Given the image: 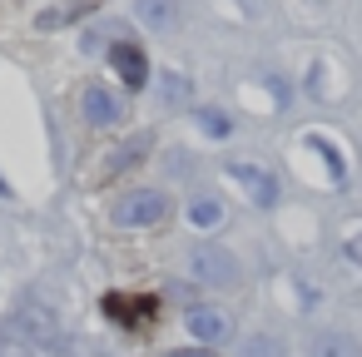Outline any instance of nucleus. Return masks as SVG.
Listing matches in <instances>:
<instances>
[{
	"label": "nucleus",
	"mask_w": 362,
	"mask_h": 357,
	"mask_svg": "<svg viewBox=\"0 0 362 357\" xmlns=\"http://www.w3.org/2000/svg\"><path fill=\"white\" fill-rule=\"evenodd\" d=\"M189 273L209 288H233L238 283V258L223 248V243H199L189 253Z\"/></svg>",
	"instance_id": "1"
},
{
	"label": "nucleus",
	"mask_w": 362,
	"mask_h": 357,
	"mask_svg": "<svg viewBox=\"0 0 362 357\" xmlns=\"http://www.w3.org/2000/svg\"><path fill=\"white\" fill-rule=\"evenodd\" d=\"M169 213V199L159 194V189H134V194H124L119 204H115V223L119 228H149V223H159Z\"/></svg>",
	"instance_id": "2"
},
{
	"label": "nucleus",
	"mask_w": 362,
	"mask_h": 357,
	"mask_svg": "<svg viewBox=\"0 0 362 357\" xmlns=\"http://www.w3.org/2000/svg\"><path fill=\"white\" fill-rule=\"evenodd\" d=\"M228 179L248 194V204H258V209H268L273 199H278V179L268 174V169H258V164H228Z\"/></svg>",
	"instance_id": "3"
},
{
	"label": "nucleus",
	"mask_w": 362,
	"mask_h": 357,
	"mask_svg": "<svg viewBox=\"0 0 362 357\" xmlns=\"http://www.w3.org/2000/svg\"><path fill=\"white\" fill-rule=\"evenodd\" d=\"M184 322H189V332H194L204 347H209V342H223V337L233 332L228 312H223V308H214V303H199V308H189V317H184Z\"/></svg>",
	"instance_id": "4"
},
{
	"label": "nucleus",
	"mask_w": 362,
	"mask_h": 357,
	"mask_svg": "<svg viewBox=\"0 0 362 357\" xmlns=\"http://www.w3.org/2000/svg\"><path fill=\"white\" fill-rule=\"evenodd\" d=\"M110 60H115V70H119V80H124L129 90H144V85H149V60H144V50H139V45L119 40V45L110 50Z\"/></svg>",
	"instance_id": "5"
},
{
	"label": "nucleus",
	"mask_w": 362,
	"mask_h": 357,
	"mask_svg": "<svg viewBox=\"0 0 362 357\" xmlns=\"http://www.w3.org/2000/svg\"><path fill=\"white\" fill-rule=\"evenodd\" d=\"M80 105H85V119H90V124H119V119H124V105H119V95H110L105 85H90Z\"/></svg>",
	"instance_id": "6"
},
{
	"label": "nucleus",
	"mask_w": 362,
	"mask_h": 357,
	"mask_svg": "<svg viewBox=\"0 0 362 357\" xmlns=\"http://www.w3.org/2000/svg\"><path fill=\"white\" fill-rule=\"evenodd\" d=\"M308 357H362V342H357L352 332L327 327V332H317V337L308 342Z\"/></svg>",
	"instance_id": "7"
},
{
	"label": "nucleus",
	"mask_w": 362,
	"mask_h": 357,
	"mask_svg": "<svg viewBox=\"0 0 362 357\" xmlns=\"http://www.w3.org/2000/svg\"><path fill=\"white\" fill-rule=\"evenodd\" d=\"M105 312H115V322H144L154 317V298H105Z\"/></svg>",
	"instance_id": "8"
},
{
	"label": "nucleus",
	"mask_w": 362,
	"mask_h": 357,
	"mask_svg": "<svg viewBox=\"0 0 362 357\" xmlns=\"http://www.w3.org/2000/svg\"><path fill=\"white\" fill-rule=\"evenodd\" d=\"M95 11V0H70V6H55V11H40V30H60V25H70V21H80V16H90Z\"/></svg>",
	"instance_id": "9"
},
{
	"label": "nucleus",
	"mask_w": 362,
	"mask_h": 357,
	"mask_svg": "<svg viewBox=\"0 0 362 357\" xmlns=\"http://www.w3.org/2000/svg\"><path fill=\"white\" fill-rule=\"evenodd\" d=\"M134 11L149 30H169L174 25V0H134Z\"/></svg>",
	"instance_id": "10"
},
{
	"label": "nucleus",
	"mask_w": 362,
	"mask_h": 357,
	"mask_svg": "<svg viewBox=\"0 0 362 357\" xmlns=\"http://www.w3.org/2000/svg\"><path fill=\"white\" fill-rule=\"evenodd\" d=\"M238 357H288V342L273 337V332H253V337L238 347Z\"/></svg>",
	"instance_id": "11"
},
{
	"label": "nucleus",
	"mask_w": 362,
	"mask_h": 357,
	"mask_svg": "<svg viewBox=\"0 0 362 357\" xmlns=\"http://www.w3.org/2000/svg\"><path fill=\"white\" fill-rule=\"evenodd\" d=\"M342 258H347V268H357V278H362V218L342 228Z\"/></svg>",
	"instance_id": "12"
},
{
	"label": "nucleus",
	"mask_w": 362,
	"mask_h": 357,
	"mask_svg": "<svg viewBox=\"0 0 362 357\" xmlns=\"http://www.w3.org/2000/svg\"><path fill=\"white\" fill-rule=\"evenodd\" d=\"M218 218H223V209H218L214 199H194V204H189V223H194V228H214Z\"/></svg>",
	"instance_id": "13"
},
{
	"label": "nucleus",
	"mask_w": 362,
	"mask_h": 357,
	"mask_svg": "<svg viewBox=\"0 0 362 357\" xmlns=\"http://www.w3.org/2000/svg\"><path fill=\"white\" fill-rule=\"evenodd\" d=\"M199 119H204V129H209V134H214V139H223V134H228V129H233V124H228V119H223V115H218V110H199Z\"/></svg>",
	"instance_id": "14"
},
{
	"label": "nucleus",
	"mask_w": 362,
	"mask_h": 357,
	"mask_svg": "<svg viewBox=\"0 0 362 357\" xmlns=\"http://www.w3.org/2000/svg\"><path fill=\"white\" fill-rule=\"evenodd\" d=\"M169 357H218V352H214V347H204V342H199V347H179V352H169Z\"/></svg>",
	"instance_id": "15"
},
{
	"label": "nucleus",
	"mask_w": 362,
	"mask_h": 357,
	"mask_svg": "<svg viewBox=\"0 0 362 357\" xmlns=\"http://www.w3.org/2000/svg\"><path fill=\"white\" fill-rule=\"evenodd\" d=\"M0 194H11V184H6V179H0Z\"/></svg>",
	"instance_id": "16"
}]
</instances>
